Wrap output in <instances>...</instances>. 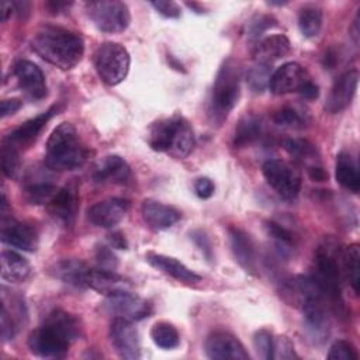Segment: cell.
Returning a JSON list of instances; mask_svg holds the SVG:
<instances>
[{"label": "cell", "instance_id": "cell-1", "mask_svg": "<svg viewBox=\"0 0 360 360\" xmlns=\"http://www.w3.org/2000/svg\"><path fill=\"white\" fill-rule=\"evenodd\" d=\"M31 46L44 60L63 70L75 68L82 60L84 52L83 39L77 34L58 25H42L38 28L31 38Z\"/></svg>", "mask_w": 360, "mask_h": 360}, {"label": "cell", "instance_id": "cell-2", "mask_svg": "<svg viewBox=\"0 0 360 360\" xmlns=\"http://www.w3.org/2000/svg\"><path fill=\"white\" fill-rule=\"evenodd\" d=\"M148 143L156 152H165L174 158H186L195 145V136L186 118L173 115L150 125Z\"/></svg>", "mask_w": 360, "mask_h": 360}, {"label": "cell", "instance_id": "cell-3", "mask_svg": "<svg viewBox=\"0 0 360 360\" xmlns=\"http://www.w3.org/2000/svg\"><path fill=\"white\" fill-rule=\"evenodd\" d=\"M87 158V149L79 138L73 124L62 122L46 142L45 163L53 170H73L80 167Z\"/></svg>", "mask_w": 360, "mask_h": 360}, {"label": "cell", "instance_id": "cell-4", "mask_svg": "<svg viewBox=\"0 0 360 360\" xmlns=\"http://www.w3.org/2000/svg\"><path fill=\"white\" fill-rule=\"evenodd\" d=\"M240 68L232 59H226L214 80L211 91V112L218 122H222L238 103L240 94Z\"/></svg>", "mask_w": 360, "mask_h": 360}, {"label": "cell", "instance_id": "cell-5", "mask_svg": "<svg viewBox=\"0 0 360 360\" xmlns=\"http://www.w3.org/2000/svg\"><path fill=\"white\" fill-rule=\"evenodd\" d=\"M129 63L131 59L128 51L117 42H104L96 49V70L100 79L108 86H115L127 77Z\"/></svg>", "mask_w": 360, "mask_h": 360}, {"label": "cell", "instance_id": "cell-6", "mask_svg": "<svg viewBox=\"0 0 360 360\" xmlns=\"http://www.w3.org/2000/svg\"><path fill=\"white\" fill-rule=\"evenodd\" d=\"M281 298L291 307L305 309L315 304H326L322 287L314 276H292L280 285Z\"/></svg>", "mask_w": 360, "mask_h": 360}, {"label": "cell", "instance_id": "cell-7", "mask_svg": "<svg viewBox=\"0 0 360 360\" xmlns=\"http://www.w3.org/2000/svg\"><path fill=\"white\" fill-rule=\"evenodd\" d=\"M316 274L314 276L322 287L328 302L340 304V281H342V264L340 253H336L326 243L316 252Z\"/></svg>", "mask_w": 360, "mask_h": 360}, {"label": "cell", "instance_id": "cell-8", "mask_svg": "<svg viewBox=\"0 0 360 360\" xmlns=\"http://www.w3.org/2000/svg\"><path fill=\"white\" fill-rule=\"evenodd\" d=\"M87 14L97 30L108 34L122 32L131 21L128 6L118 0L90 1L86 4Z\"/></svg>", "mask_w": 360, "mask_h": 360}, {"label": "cell", "instance_id": "cell-9", "mask_svg": "<svg viewBox=\"0 0 360 360\" xmlns=\"http://www.w3.org/2000/svg\"><path fill=\"white\" fill-rule=\"evenodd\" d=\"M72 339L53 323H45L31 332L28 338L30 350L39 357H62L69 350Z\"/></svg>", "mask_w": 360, "mask_h": 360}, {"label": "cell", "instance_id": "cell-10", "mask_svg": "<svg viewBox=\"0 0 360 360\" xmlns=\"http://www.w3.org/2000/svg\"><path fill=\"white\" fill-rule=\"evenodd\" d=\"M263 176L270 187L283 198H295L301 190V177L294 167L280 159H270L264 162Z\"/></svg>", "mask_w": 360, "mask_h": 360}, {"label": "cell", "instance_id": "cell-11", "mask_svg": "<svg viewBox=\"0 0 360 360\" xmlns=\"http://www.w3.org/2000/svg\"><path fill=\"white\" fill-rule=\"evenodd\" d=\"M105 312L114 315V318H124L128 321H141L149 316L152 308L150 304L129 290L117 291L107 295L103 304Z\"/></svg>", "mask_w": 360, "mask_h": 360}, {"label": "cell", "instance_id": "cell-12", "mask_svg": "<svg viewBox=\"0 0 360 360\" xmlns=\"http://www.w3.org/2000/svg\"><path fill=\"white\" fill-rule=\"evenodd\" d=\"M110 339L120 357L128 360L141 357V339L132 321L114 318L110 326Z\"/></svg>", "mask_w": 360, "mask_h": 360}, {"label": "cell", "instance_id": "cell-13", "mask_svg": "<svg viewBox=\"0 0 360 360\" xmlns=\"http://www.w3.org/2000/svg\"><path fill=\"white\" fill-rule=\"evenodd\" d=\"M205 353L214 360H248L249 354L243 345L231 333L218 330L205 340Z\"/></svg>", "mask_w": 360, "mask_h": 360}, {"label": "cell", "instance_id": "cell-14", "mask_svg": "<svg viewBox=\"0 0 360 360\" xmlns=\"http://www.w3.org/2000/svg\"><path fill=\"white\" fill-rule=\"evenodd\" d=\"M309 80L307 70L297 62H287L271 73L269 89L273 94L281 96L300 89Z\"/></svg>", "mask_w": 360, "mask_h": 360}, {"label": "cell", "instance_id": "cell-15", "mask_svg": "<svg viewBox=\"0 0 360 360\" xmlns=\"http://www.w3.org/2000/svg\"><path fill=\"white\" fill-rule=\"evenodd\" d=\"M359 72L356 69H350L342 73L333 83L328 100L325 103V110L330 114L340 112L349 107L353 100V96L357 89Z\"/></svg>", "mask_w": 360, "mask_h": 360}, {"label": "cell", "instance_id": "cell-16", "mask_svg": "<svg viewBox=\"0 0 360 360\" xmlns=\"http://www.w3.org/2000/svg\"><path fill=\"white\" fill-rule=\"evenodd\" d=\"M128 201L122 198H107L96 202L87 211L90 222L96 226L111 229L125 217L128 211Z\"/></svg>", "mask_w": 360, "mask_h": 360}, {"label": "cell", "instance_id": "cell-17", "mask_svg": "<svg viewBox=\"0 0 360 360\" xmlns=\"http://www.w3.org/2000/svg\"><path fill=\"white\" fill-rule=\"evenodd\" d=\"M56 111H58V107H51L45 112L25 121L24 124H21L18 128H15L7 135L6 143L14 146L18 150L20 148H27L37 139L39 132L44 129L46 122L56 114Z\"/></svg>", "mask_w": 360, "mask_h": 360}, {"label": "cell", "instance_id": "cell-18", "mask_svg": "<svg viewBox=\"0 0 360 360\" xmlns=\"http://www.w3.org/2000/svg\"><path fill=\"white\" fill-rule=\"evenodd\" d=\"M14 75L21 89L32 98L41 100L46 96V83L42 70L30 60H18L14 65Z\"/></svg>", "mask_w": 360, "mask_h": 360}, {"label": "cell", "instance_id": "cell-19", "mask_svg": "<svg viewBox=\"0 0 360 360\" xmlns=\"http://www.w3.org/2000/svg\"><path fill=\"white\" fill-rule=\"evenodd\" d=\"M86 287L96 290L100 294L110 295L117 291L129 290L131 284L121 276H118L114 270L107 269H89L84 278Z\"/></svg>", "mask_w": 360, "mask_h": 360}, {"label": "cell", "instance_id": "cell-20", "mask_svg": "<svg viewBox=\"0 0 360 360\" xmlns=\"http://www.w3.org/2000/svg\"><path fill=\"white\" fill-rule=\"evenodd\" d=\"M304 312V328L309 339L315 343H322L328 339L330 332V319L328 315L326 304H315L305 309Z\"/></svg>", "mask_w": 360, "mask_h": 360}, {"label": "cell", "instance_id": "cell-21", "mask_svg": "<svg viewBox=\"0 0 360 360\" xmlns=\"http://www.w3.org/2000/svg\"><path fill=\"white\" fill-rule=\"evenodd\" d=\"M142 217L143 221L156 231L167 229L180 219V212L166 204L155 200H145L142 202Z\"/></svg>", "mask_w": 360, "mask_h": 360}, {"label": "cell", "instance_id": "cell-22", "mask_svg": "<svg viewBox=\"0 0 360 360\" xmlns=\"http://www.w3.org/2000/svg\"><path fill=\"white\" fill-rule=\"evenodd\" d=\"M1 242L27 252H34L38 246V236L35 231L27 224L8 221L1 226Z\"/></svg>", "mask_w": 360, "mask_h": 360}, {"label": "cell", "instance_id": "cell-23", "mask_svg": "<svg viewBox=\"0 0 360 360\" xmlns=\"http://www.w3.org/2000/svg\"><path fill=\"white\" fill-rule=\"evenodd\" d=\"M146 260L155 269L160 270L162 273H165V274H167V276H170V277H173L179 281L188 283V284L201 281V276H198L197 273L190 270L187 266H184L180 260H177L174 257L149 252L146 255Z\"/></svg>", "mask_w": 360, "mask_h": 360}, {"label": "cell", "instance_id": "cell-24", "mask_svg": "<svg viewBox=\"0 0 360 360\" xmlns=\"http://www.w3.org/2000/svg\"><path fill=\"white\" fill-rule=\"evenodd\" d=\"M229 239H231V246H232V252L235 255L236 262L245 269V271L250 274H256V270H257L256 250L249 235L242 229L229 228Z\"/></svg>", "mask_w": 360, "mask_h": 360}, {"label": "cell", "instance_id": "cell-25", "mask_svg": "<svg viewBox=\"0 0 360 360\" xmlns=\"http://www.w3.org/2000/svg\"><path fill=\"white\" fill-rule=\"evenodd\" d=\"M290 52V41L283 34H274L262 38L253 46V58L256 63L271 65L274 60L285 56Z\"/></svg>", "mask_w": 360, "mask_h": 360}, {"label": "cell", "instance_id": "cell-26", "mask_svg": "<svg viewBox=\"0 0 360 360\" xmlns=\"http://www.w3.org/2000/svg\"><path fill=\"white\" fill-rule=\"evenodd\" d=\"M0 274L6 281L21 283L31 274V266L17 252L3 250L0 255Z\"/></svg>", "mask_w": 360, "mask_h": 360}, {"label": "cell", "instance_id": "cell-27", "mask_svg": "<svg viewBox=\"0 0 360 360\" xmlns=\"http://www.w3.org/2000/svg\"><path fill=\"white\" fill-rule=\"evenodd\" d=\"M129 174L131 172L127 162L118 155H111L100 163L93 173V179L96 183H125L129 179Z\"/></svg>", "mask_w": 360, "mask_h": 360}, {"label": "cell", "instance_id": "cell-28", "mask_svg": "<svg viewBox=\"0 0 360 360\" xmlns=\"http://www.w3.org/2000/svg\"><path fill=\"white\" fill-rule=\"evenodd\" d=\"M338 183L352 193H359L360 190V174L357 165L349 153H339L336 159V172Z\"/></svg>", "mask_w": 360, "mask_h": 360}, {"label": "cell", "instance_id": "cell-29", "mask_svg": "<svg viewBox=\"0 0 360 360\" xmlns=\"http://www.w3.org/2000/svg\"><path fill=\"white\" fill-rule=\"evenodd\" d=\"M342 274L347 278L350 287L357 294L360 285V249L357 243H352L340 252Z\"/></svg>", "mask_w": 360, "mask_h": 360}, {"label": "cell", "instance_id": "cell-30", "mask_svg": "<svg viewBox=\"0 0 360 360\" xmlns=\"http://www.w3.org/2000/svg\"><path fill=\"white\" fill-rule=\"evenodd\" d=\"M48 208L53 217L70 224L76 211V195L69 188H59L48 202Z\"/></svg>", "mask_w": 360, "mask_h": 360}, {"label": "cell", "instance_id": "cell-31", "mask_svg": "<svg viewBox=\"0 0 360 360\" xmlns=\"http://www.w3.org/2000/svg\"><path fill=\"white\" fill-rule=\"evenodd\" d=\"M284 149L297 160L305 163L308 167L318 165V150L314 143L302 138H290L283 143Z\"/></svg>", "mask_w": 360, "mask_h": 360}, {"label": "cell", "instance_id": "cell-32", "mask_svg": "<svg viewBox=\"0 0 360 360\" xmlns=\"http://www.w3.org/2000/svg\"><path fill=\"white\" fill-rule=\"evenodd\" d=\"M262 134V121L257 115L249 114L245 115L235 131V138H233V145L235 148H242L253 141H256Z\"/></svg>", "mask_w": 360, "mask_h": 360}, {"label": "cell", "instance_id": "cell-33", "mask_svg": "<svg viewBox=\"0 0 360 360\" xmlns=\"http://www.w3.org/2000/svg\"><path fill=\"white\" fill-rule=\"evenodd\" d=\"M298 27L304 37L315 38L322 28V10L316 6H304L298 13Z\"/></svg>", "mask_w": 360, "mask_h": 360}, {"label": "cell", "instance_id": "cell-34", "mask_svg": "<svg viewBox=\"0 0 360 360\" xmlns=\"http://www.w3.org/2000/svg\"><path fill=\"white\" fill-rule=\"evenodd\" d=\"M87 270H89V267L82 262L65 260V262H60L59 264H56L55 276L62 278L65 283L73 284L76 287H86L84 278H86Z\"/></svg>", "mask_w": 360, "mask_h": 360}, {"label": "cell", "instance_id": "cell-35", "mask_svg": "<svg viewBox=\"0 0 360 360\" xmlns=\"http://www.w3.org/2000/svg\"><path fill=\"white\" fill-rule=\"evenodd\" d=\"M150 338L160 349H174L180 343L177 329L169 322H156L150 329Z\"/></svg>", "mask_w": 360, "mask_h": 360}, {"label": "cell", "instance_id": "cell-36", "mask_svg": "<svg viewBox=\"0 0 360 360\" xmlns=\"http://www.w3.org/2000/svg\"><path fill=\"white\" fill-rule=\"evenodd\" d=\"M271 69L270 65L255 63L246 73V82L253 91H263L270 82Z\"/></svg>", "mask_w": 360, "mask_h": 360}, {"label": "cell", "instance_id": "cell-37", "mask_svg": "<svg viewBox=\"0 0 360 360\" xmlns=\"http://www.w3.org/2000/svg\"><path fill=\"white\" fill-rule=\"evenodd\" d=\"M58 190L59 188H56L53 184H49V183H35L25 187L24 193L28 202L39 205V204H48Z\"/></svg>", "mask_w": 360, "mask_h": 360}, {"label": "cell", "instance_id": "cell-38", "mask_svg": "<svg viewBox=\"0 0 360 360\" xmlns=\"http://www.w3.org/2000/svg\"><path fill=\"white\" fill-rule=\"evenodd\" d=\"M0 156H1L3 173L10 179L17 177V174L20 172V152H18V149H15L14 146L4 142V145L1 146Z\"/></svg>", "mask_w": 360, "mask_h": 360}, {"label": "cell", "instance_id": "cell-39", "mask_svg": "<svg viewBox=\"0 0 360 360\" xmlns=\"http://www.w3.org/2000/svg\"><path fill=\"white\" fill-rule=\"evenodd\" d=\"M273 121L277 125L287 127V128H302L304 122H305L302 115L291 107H284V108L276 111L273 115Z\"/></svg>", "mask_w": 360, "mask_h": 360}, {"label": "cell", "instance_id": "cell-40", "mask_svg": "<svg viewBox=\"0 0 360 360\" xmlns=\"http://www.w3.org/2000/svg\"><path fill=\"white\" fill-rule=\"evenodd\" d=\"M264 228H266L267 235L271 239L276 240V243L280 246V249L285 250V249L291 248V245L294 242V238H292V233L288 229H285L284 226H281L280 224L273 222V221L266 222Z\"/></svg>", "mask_w": 360, "mask_h": 360}, {"label": "cell", "instance_id": "cell-41", "mask_svg": "<svg viewBox=\"0 0 360 360\" xmlns=\"http://www.w3.org/2000/svg\"><path fill=\"white\" fill-rule=\"evenodd\" d=\"M253 346L259 357L264 360L273 359V338L269 330L260 329L253 336Z\"/></svg>", "mask_w": 360, "mask_h": 360}, {"label": "cell", "instance_id": "cell-42", "mask_svg": "<svg viewBox=\"0 0 360 360\" xmlns=\"http://www.w3.org/2000/svg\"><path fill=\"white\" fill-rule=\"evenodd\" d=\"M357 359H359V354L354 346L346 340L335 342L328 353V360H357Z\"/></svg>", "mask_w": 360, "mask_h": 360}, {"label": "cell", "instance_id": "cell-43", "mask_svg": "<svg viewBox=\"0 0 360 360\" xmlns=\"http://www.w3.org/2000/svg\"><path fill=\"white\" fill-rule=\"evenodd\" d=\"M297 357L298 356L294 350V345L287 336L273 338V359L291 360V359H297Z\"/></svg>", "mask_w": 360, "mask_h": 360}, {"label": "cell", "instance_id": "cell-44", "mask_svg": "<svg viewBox=\"0 0 360 360\" xmlns=\"http://www.w3.org/2000/svg\"><path fill=\"white\" fill-rule=\"evenodd\" d=\"M17 330L15 321L14 318L8 314V311L1 307V315H0V332H1V339L3 342H8L14 338Z\"/></svg>", "mask_w": 360, "mask_h": 360}, {"label": "cell", "instance_id": "cell-45", "mask_svg": "<svg viewBox=\"0 0 360 360\" xmlns=\"http://www.w3.org/2000/svg\"><path fill=\"white\" fill-rule=\"evenodd\" d=\"M150 4L158 13H160L162 15H165L167 18H177L181 14L180 6L174 1H170V0L169 1L167 0H158V1H152Z\"/></svg>", "mask_w": 360, "mask_h": 360}, {"label": "cell", "instance_id": "cell-46", "mask_svg": "<svg viewBox=\"0 0 360 360\" xmlns=\"http://www.w3.org/2000/svg\"><path fill=\"white\" fill-rule=\"evenodd\" d=\"M97 257V263L101 269H107V270H114L117 267V257L115 255L105 246H100L97 249L96 253Z\"/></svg>", "mask_w": 360, "mask_h": 360}, {"label": "cell", "instance_id": "cell-47", "mask_svg": "<svg viewBox=\"0 0 360 360\" xmlns=\"http://www.w3.org/2000/svg\"><path fill=\"white\" fill-rule=\"evenodd\" d=\"M270 21H271V17H267V15H257L256 18H253L249 25V37L252 39H257L266 28L271 27Z\"/></svg>", "mask_w": 360, "mask_h": 360}, {"label": "cell", "instance_id": "cell-48", "mask_svg": "<svg viewBox=\"0 0 360 360\" xmlns=\"http://www.w3.org/2000/svg\"><path fill=\"white\" fill-rule=\"evenodd\" d=\"M194 188H195V194L200 197V198H210L212 194H214V190H215V186L212 183L211 179L208 177H200L195 184H194Z\"/></svg>", "mask_w": 360, "mask_h": 360}, {"label": "cell", "instance_id": "cell-49", "mask_svg": "<svg viewBox=\"0 0 360 360\" xmlns=\"http://www.w3.org/2000/svg\"><path fill=\"white\" fill-rule=\"evenodd\" d=\"M21 108V101L18 98H7L1 101V118H6L8 115H13L15 111Z\"/></svg>", "mask_w": 360, "mask_h": 360}, {"label": "cell", "instance_id": "cell-50", "mask_svg": "<svg viewBox=\"0 0 360 360\" xmlns=\"http://www.w3.org/2000/svg\"><path fill=\"white\" fill-rule=\"evenodd\" d=\"M298 93H300L304 98H307V100H314V98H316V97L319 96V89H318L316 84H314L311 80H308V82L300 89Z\"/></svg>", "mask_w": 360, "mask_h": 360}, {"label": "cell", "instance_id": "cell-51", "mask_svg": "<svg viewBox=\"0 0 360 360\" xmlns=\"http://www.w3.org/2000/svg\"><path fill=\"white\" fill-rule=\"evenodd\" d=\"M107 239H108L110 245L115 249H127L128 248V242L121 232H111L107 235Z\"/></svg>", "mask_w": 360, "mask_h": 360}, {"label": "cell", "instance_id": "cell-52", "mask_svg": "<svg viewBox=\"0 0 360 360\" xmlns=\"http://www.w3.org/2000/svg\"><path fill=\"white\" fill-rule=\"evenodd\" d=\"M308 173H309V177L315 181H323L326 180L328 174L325 173V170L319 166V165H315V166H311L308 167Z\"/></svg>", "mask_w": 360, "mask_h": 360}, {"label": "cell", "instance_id": "cell-53", "mask_svg": "<svg viewBox=\"0 0 360 360\" xmlns=\"http://www.w3.org/2000/svg\"><path fill=\"white\" fill-rule=\"evenodd\" d=\"M0 13H1V21H7V20H8V17L14 13L13 1H1Z\"/></svg>", "mask_w": 360, "mask_h": 360}, {"label": "cell", "instance_id": "cell-54", "mask_svg": "<svg viewBox=\"0 0 360 360\" xmlns=\"http://www.w3.org/2000/svg\"><path fill=\"white\" fill-rule=\"evenodd\" d=\"M72 3H66V1H49L46 3V6L53 11V13H58L60 8H65V7H69Z\"/></svg>", "mask_w": 360, "mask_h": 360}, {"label": "cell", "instance_id": "cell-55", "mask_svg": "<svg viewBox=\"0 0 360 360\" xmlns=\"http://www.w3.org/2000/svg\"><path fill=\"white\" fill-rule=\"evenodd\" d=\"M352 35L354 37V42L357 44V37H359V15L354 18V21H353V27H352Z\"/></svg>", "mask_w": 360, "mask_h": 360}]
</instances>
